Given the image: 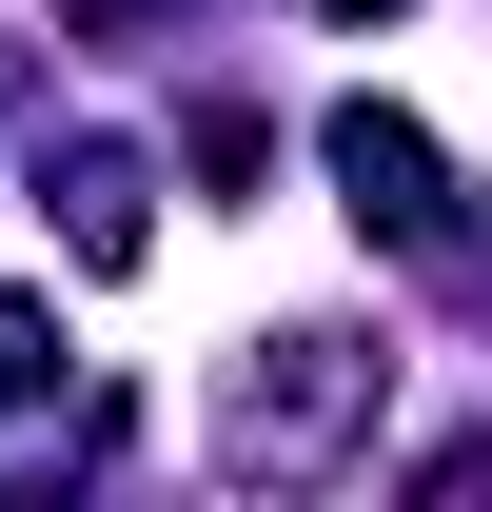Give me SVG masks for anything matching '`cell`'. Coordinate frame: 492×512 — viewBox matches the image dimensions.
<instances>
[{
	"instance_id": "obj_1",
	"label": "cell",
	"mask_w": 492,
	"mask_h": 512,
	"mask_svg": "<svg viewBox=\"0 0 492 512\" xmlns=\"http://www.w3.org/2000/svg\"><path fill=\"white\" fill-rule=\"evenodd\" d=\"M335 178H355L374 237H433V217H453V197H433V138H414V119H374V99L335 119Z\"/></svg>"
},
{
	"instance_id": "obj_2",
	"label": "cell",
	"mask_w": 492,
	"mask_h": 512,
	"mask_svg": "<svg viewBox=\"0 0 492 512\" xmlns=\"http://www.w3.org/2000/svg\"><path fill=\"white\" fill-rule=\"evenodd\" d=\"M60 217H79V276H138V178H119V158H79Z\"/></svg>"
},
{
	"instance_id": "obj_3",
	"label": "cell",
	"mask_w": 492,
	"mask_h": 512,
	"mask_svg": "<svg viewBox=\"0 0 492 512\" xmlns=\"http://www.w3.org/2000/svg\"><path fill=\"white\" fill-rule=\"evenodd\" d=\"M335 20H394V0H335Z\"/></svg>"
}]
</instances>
